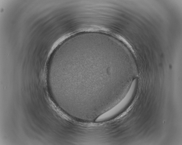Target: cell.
I'll use <instances>...</instances> for the list:
<instances>
[{
	"label": "cell",
	"mask_w": 182,
	"mask_h": 145,
	"mask_svg": "<svg viewBox=\"0 0 182 145\" xmlns=\"http://www.w3.org/2000/svg\"><path fill=\"white\" fill-rule=\"evenodd\" d=\"M136 81H133L129 90L123 100L116 106L102 114L96 119V122L103 121L111 118L121 111L129 103L133 94L136 85Z\"/></svg>",
	"instance_id": "cell-1"
}]
</instances>
